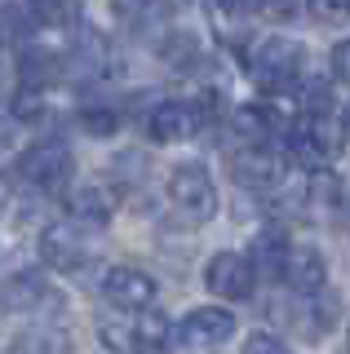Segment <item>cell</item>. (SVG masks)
I'll use <instances>...</instances> for the list:
<instances>
[{"label":"cell","mask_w":350,"mask_h":354,"mask_svg":"<svg viewBox=\"0 0 350 354\" xmlns=\"http://www.w3.org/2000/svg\"><path fill=\"white\" fill-rule=\"evenodd\" d=\"M14 173H18V182H23V186H31V191L58 195V191H67V186H71L75 160H71V151L62 147V142H36V147H27L23 155H18Z\"/></svg>","instance_id":"obj_2"},{"label":"cell","mask_w":350,"mask_h":354,"mask_svg":"<svg viewBox=\"0 0 350 354\" xmlns=\"http://www.w3.org/2000/svg\"><path fill=\"white\" fill-rule=\"evenodd\" d=\"M80 124L89 129L93 138H107V133H116L120 115H116V111H107V106H93V111H84V115H80Z\"/></svg>","instance_id":"obj_21"},{"label":"cell","mask_w":350,"mask_h":354,"mask_svg":"<svg viewBox=\"0 0 350 354\" xmlns=\"http://www.w3.org/2000/svg\"><path fill=\"white\" fill-rule=\"evenodd\" d=\"M156 279H151L147 270H138V266H111V270L102 274V297L111 301L116 310H151L156 306Z\"/></svg>","instance_id":"obj_10"},{"label":"cell","mask_w":350,"mask_h":354,"mask_svg":"<svg viewBox=\"0 0 350 354\" xmlns=\"http://www.w3.org/2000/svg\"><path fill=\"white\" fill-rule=\"evenodd\" d=\"M45 111H49V102H45V88H40L36 80H27V84L14 93V115L23 120V124H36V120H45Z\"/></svg>","instance_id":"obj_19"},{"label":"cell","mask_w":350,"mask_h":354,"mask_svg":"<svg viewBox=\"0 0 350 354\" xmlns=\"http://www.w3.org/2000/svg\"><path fill=\"white\" fill-rule=\"evenodd\" d=\"M306 14L324 27H342L350 18V0H306Z\"/></svg>","instance_id":"obj_20"},{"label":"cell","mask_w":350,"mask_h":354,"mask_svg":"<svg viewBox=\"0 0 350 354\" xmlns=\"http://www.w3.org/2000/svg\"><path fill=\"white\" fill-rule=\"evenodd\" d=\"M279 274L297 297H320L324 283H328V261L311 243H288V252H284V261H279Z\"/></svg>","instance_id":"obj_11"},{"label":"cell","mask_w":350,"mask_h":354,"mask_svg":"<svg viewBox=\"0 0 350 354\" xmlns=\"http://www.w3.org/2000/svg\"><path fill=\"white\" fill-rule=\"evenodd\" d=\"M9 354H75V341L67 328L58 324H40V328H27L23 337L14 341Z\"/></svg>","instance_id":"obj_15"},{"label":"cell","mask_w":350,"mask_h":354,"mask_svg":"<svg viewBox=\"0 0 350 354\" xmlns=\"http://www.w3.org/2000/svg\"><path fill=\"white\" fill-rule=\"evenodd\" d=\"M173 319L164 315V310H142L138 315V324L129 328V354H169V346H173Z\"/></svg>","instance_id":"obj_12"},{"label":"cell","mask_w":350,"mask_h":354,"mask_svg":"<svg viewBox=\"0 0 350 354\" xmlns=\"http://www.w3.org/2000/svg\"><path fill=\"white\" fill-rule=\"evenodd\" d=\"M333 75L337 80H350V40L333 44Z\"/></svg>","instance_id":"obj_24"},{"label":"cell","mask_w":350,"mask_h":354,"mask_svg":"<svg viewBox=\"0 0 350 354\" xmlns=\"http://www.w3.org/2000/svg\"><path fill=\"white\" fill-rule=\"evenodd\" d=\"M342 124H346V133H350V106H346V115H342Z\"/></svg>","instance_id":"obj_27"},{"label":"cell","mask_w":350,"mask_h":354,"mask_svg":"<svg viewBox=\"0 0 350 354\" xmlns=\"http://www.w3.org/2000/svg\"><path fill=\"white\" fill-rule=\"evenodd\" d=\"M337 199H342V182H337V173H328V169L311 173V182H306V204L328 213V208H337Z\"/></svg>","instance_id":"obj_18"},{"label":"cell","mask_w":350,"mask_h":354,"mask_svg":"<svg viewBox=\"0 0 350 354\" xmlns=\"http://www.w3.org/2000/svg\"><path fill=\"white\" fill-rule=\"evenodd\" d=\"M204 120H209V106H200V102H160L147 115V138L160 142V147L187 142L204 129Z\"/></svg>","instance_id":"obj_8"},{"label":"cell","mask_w":350,"mask_h":354,"mask_svg":"<svg viewBox=\"0 0 350 354\" xmlns=\"http://www.w3.org/2000/svg\"><path fill=\"white\" fill-rule=\"evenodd\" d=\"M302 66H306V49L297 40L270 36V40H261L253 49V58H248V75L270 93V88H288L302 75Z\"/></svg>","instance_id":"obj_3"},{"label":"cell","mask_w":350,"mask_h":354,"mask_svg":"<svg viewBox=\"0 0 350 354\" xmlns=\"http://www.w3.org/2000/svg\"><path fill=\"white\" fill-rule=\"evenodd\" d=\"M89 235H84L80 226H71V221H49L45 230H40V261L49 266V270H80L84 261H89Z\"/></svg>","instance_id":"obj_7"},{"label":"cell","mask_w":350,"mask_h":354,"mask_svg":"<svg viewBox=\"0 0 350 354\" xmlns=\"http://www.w3.org/2000/svg\"><path fill=\"white\" fill-rule=\"evenodd\" d=\"M102 341L111 346L116 354H129V332H120V328H102Z\"/></svg>","instance_id":"obj_26"},{"label":"cell","mask_w":350,"mask_h":354,"mask_svg":"<svg viewBox=\"0 0 350 354\" xmlns=\"http://www.w3.org/2000/svg\"><path fill=\"white\" fill-rule=\"evenodd\" d=\"M173 332H178V341L187 350L209 354V350L226 346V341L235 337V315H231V310H222V306H195V310H187L182 328H173Z\"/></svg>","instance_id":"obj_6"},{"label":"cell","mask_w":350,"mask_h":354,"mask_svg":"<svg viewBox=\"0 0 350 354\" xmlns=\"http://www.w3.org/2000/svg\"><path fill=\"white\" fill-rule=\"evenodd\" d=\"M169 204L187 226H204L213 213H217V186L204 164H173L169 169Z\"/></svg>","instance_id":"obj_1"},{"label":"cell","mask_w":350,"mask_h":354,"mask_svg":"<svg viewBox=\"0 0 350 354\" xmlns=\"http://www.w3.org/2000/svg\"><path fill=\"white\" fill-rule=\"evenodd\" d=\"M204 288L222 301H248L257 288V266L244 252H213L204 266Z\"/></svg>","instance_id":"obj_5"},{"label":"cell","mask_w":350,"mask_h":354,"mask_svg":"<svg viewBox=\"0 0 350 354\" xmlns=\"http://www.w3.org/2000/svg\"><path fill=\"white\" fill-rule=\"evenodd\" d=\"M244 354H288V350H284V341L270 337V332H253V337L244 341Z\"/></svg>","instance_id":"obj_22"},{"label":"cell","mask_w":350,"mask_h":354,"mask_svg":"<svg viewBox=\"0 0 350 354\" xmlns=\"http://www.w3.org/2000/svg\"><path fill=\"white\" fill-rule=\"evenodd\" d=\"M231 173H235L239 186H257V191H261V186L279 182V160L266 147H244V151L231 155Z\"/></svg>","instance_id":"obj_14"},{"label":"cell","mask_w":350,"mask_h":354,"mask_svg":"<svg viewBox=\"0 0 350 354\" xmlns=\"http://www.w3.org/2000/svg\"><path fill=\"white\" fill-rule=\"evenodd\" d=\"M288 155L297 164H306L311 173H320V169H328V160L337 155V129L328 124L324 115H311V120H297L293 124V133L288 138Z\"/></svg>","instance_id":"obj_9"},{"label":"cell","mask_w":350,"mask_h":354,"mask_svg":"<svg viewBox=\"0 0 350 354\" xmlns=\"http://www.w3.org/2000/svg\"><path fill=\"white\" fill-rule=\"evenodd\" d=\"M231 124H235V133L248 142V147H266V138H270V120H266V106H261V102H253V106H235Z\"/></svg>","instance_id":"obj_17"},{"label":"cell","mask_w":350,"mask_h":354,"mask_svg":"<svg viewBox=\"0 0 350 354\" xmlns=\"http://www.w3.org/2000/svg\"><path fill=\"white\" fill-rule=\"evenodd\" d=\"M261 14H266L270 22H288L293 14H297V0H261Z\"/></svg>","instance_id":"obj_23"},{"label":"cell","mask_w":350,"mask_h":354,"mask_svg":"<svg viewBox=\"0 0 350 354\" xmlns=\"http://www.w3.org/2000/svg\"><path fill=\"white\" fill-rule=\"evenodd\" d=\"M217 14H248V9L257 5V0H209Z\"/></svg>","instance_id":"obj_25"},{"label":"cell","mask_w":350,"mask_h":354,"mask_svg":"<svg viewBox=\"0 0 350 354\" xmlns=\"http://www.w3.org/2000/svg\"><path fill=\"white\" fill-rule=\"evenodd\" d=\"M27 18H31V27L49 31V36H62L67 27H75L80 5L75 0H27Z\"/></svg>","instance_id":"obj_16"},{"label":"cell","mask_w":350,"mask_h":354,"mask_svg":"<svg viewBox=\"0 0 350 354\" xmlns=\"http://www.w3.org/2000/svg\"><path fill=\"white\" fill-rule=\"evenodd\" d=\"M116 213V204H111V195L102 191V186H75V191L67 195V221L71 226H107Z\"/></svg>","instance_id":"obj_13"},{"label":"cell","mask_w":350,"mask_h":354,"mask_svg":"<svg viewBox=\"0 0 350 354\" xmlns=\"http://www.w3.org/2000/svg\"><path fill=\"white\" fill-rule=\"evenodd\" d=\"M0 310L5 315H45V310H62V292L40 270H14L0 283Z\"/></svg>","instance_id":"obj_4"}]
</instances>
